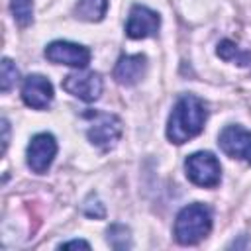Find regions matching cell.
<instances>
[{"label":"cell","mask_w":251,"mask_h":251,"mask_svg":"<svg viewBox=\"0 0 251 251\" xmlns=\"http://www.w3.org/2000/svg\"><path fill=\"white\" fill-rule=\"evenodd\" d=\"M206 106L204 102L194 94H182L169 116L167 122V137L171 143H186L192 137H196L206 124Z\"/></svg>","instance_id":"cell-1"},{"label":"cell","mask_w":251,"mask_h":251,"mask_svg":"<svg viewBox=\"0 0 251 251\" xmlns=\"http://www.w3.org/2000/svg\"><path fill=\"white\" fill-rule=\"evenodd\" d=\"M210 229H212V210L202 202L184 206L175 220V239L180 245L200 243L204 237H208Z\"/></svg>","instance_id":"cell-2"},{"label":"cell","mask_w":251,"mask_h":251,"mask_svg":"<svg viewBox=\"0 0 251 251\" xmlns=\"http://www.w3.org/2000/svg\"><path fill=\"white\" fill-rule=\"evenodd\" d=\"M84 118L90 120V126L86 129V135H88V141L92 145H96L98 149L102 151H108L112 149L118 139L122 137V120L114 114H108V112H96V110H88L84 112Z\"/></svg>","instance_id":"cell-3"},{"label":"cell","mask_w":251,"mask_h":251,"mask_svg":"<svg viewBox=\"0 0 251 251\" xmlns=\"http://www.w3.org/2000/svg\"><path fill=\"white\" fill-rule=\"evenodd\" d=\"M184 171L188 180L202 188H214L220 184V178H222L220 161L210 151H196L190 157H186Z\"/></svg>","instance_id":"cell-4"},{"label":"cell","mask_w":251,"mask_h":251,"mask_svg":"<svg viewBox=\"0 0 251 251\" xmlns=\"http://www.w3.org/2000/svg\"><path fill=\"white\" fill-rule=\"evenodd\" d=\"M218 145L227 157L251 163V131L243 126H226L218 135Z\"/></svg>","instance_id":"cell-5"},{"label":"cell","mask_w":251,"mask_h":251,"mask_svg":"<svg viewBox=\"0 0 251 251\" xmlns=\"http://www.w3.org/2000/svg\"><path fill=\"white\" fill-rule=\"evenodd\" d=\"M63 88L73 94L75 98H80L84 102H94L100 98L104 82L102 76L94 71H80V73H71L63 78Z\"/></svg>","instance_id":"cell-6"},{"label":"cell","mask_w":251,"mask_h":251,"mask_svg":"<svg viewBox=\"0 0 251 251\" xmlns=\"http://www.w3.org/2000/svg\"><path fill=\"white\" fill-rule=\"evenodd\" d=\"M45 59L55 65H69L84 69L90 63V51L73 41H53L45 47Z\"/></svg>","instance_id":"cell-7"},{"label":"cell","mask_w":251,"mask_h":251,"mask_svg":"<svg viewBox=\"0 0 251 251\" xmlns=\"http://www.w3.org/2000/svg\"><path fill=\"white\" fill-rule=\"evenodd\" d=\"M57 155V141L51 133H37L31 137L29 145H27V151H25V157H27V167L41 175L45 173L53 159Z\"/></svg>","instance_id":"cell-8"},{"label":"cell","mask_w":251,"mask_h":251,"mask_svg":"<svg viewBox=\"0 0 251 251\" xmlns=\"http://www.w3.org/2000/svg\"><path fill=\"white\" fill-rule=\"evenodd\" d=\"M161 25V18L157 12L149 10L147 6L135 4L129 10L127 24H126V35L131 39H145L157 35Z\"/></svg>","instance_id":"cell-9"},{"label":"cell","mask_w":251,"mask_h":251,"mask_svg":"<svg viewBox=\"0 0 251 251\" xmlns=\"http://www.w3.org/2000/svg\"><path fill=\"white\" fill-rule=\"evenodd\" d=\"M22 100L33 110H45L53 102V84L43 75H29L22 84Z\"/></svg>","instance_id":"cell-10"},{"label":"cell","mask_w":251,"mask_h":251,"mask_svg":"<svg viewBox=\"0 0 251 251\" xmlns=\"http://www.w3.org/2000/svg\"><path fill=\"white\" fill-rule=\"evenodd\" d=\"M147 73V57L137 55H122L114 67V78L122 86H133L137 84Z\"/></svg>","instance_id":"cell-11"},{"label":"cell","mask_w":251,"mask_h":251,"mask_svg":"<svg viewBox=\"0 0 251 251\" xmlns=\"http://www.w3.org/2000/svg\"><path fill=\"white\" fill-rule=\"evenodd\" d=\"M108 0H78L75 6V14L84 22H100L106 16Z\"/></svg>","instance_id":"cell-12"},{"label":"cell","mask_w":251,"mask_h":251,"mask_svg":"<svg viewBox=\"0 0 251 251\" xmlns=\"http://www.w3.org/2000/svg\"><path fill=\"white\" fill-rule=\"evenodd\" d=\"M218 57H222V59L227 61V63H235V65H239V67L251 69V51L239 49V47H237L233 41H229V39L220 41V45H218Z\"/></svg>","instance_id":"cell-13"},{"label":"cell","mask_w":251,"mask_h":251,"mask_svg":"<svg viewBox=\"0 0 251 251\" xmlns=\"http://www.w3.org/2000/svg\"><path fill=\"white\" fill-rule=\"evenodd\" d=\"M10 8L18 25L25 27L33 22V0H12Z\"/></svg>","instance_id":"cell-14"},{"label":"cell","mask_w":251,"mask_h":251,"mask_svg":"<svg viewBox=\"0 0 251 251\" xmlns=\"http://www.w3.org/2000/svg\"><path fill=\"white\" fill-rule=\"evenodd\" d=\"M108 243L114 247V249H127L131 247V235H129V229L122 224H114L110 229H108Z\"/></svg>","instance_id":"cell-15"},{"label":"cell","mask_w":251,"mask_h":251,"mask_svg":"<svg viewBox=\"0 0 251 251\" xmlns=\"http://www.w3.org/2000/svg\"><path fill=\"white\" fill-rule=\"evenodd\" d=\"M18 80V69L10 59H2V92H8Z\"/></svg>","instance_id":"cell-16"},{"label":"cell","mask_w":251,"mask_h":251,"mask_svg":"<svg viewBox=\"0 0 251 251\" xmlns=\"http://www.w3.org/2000/svg\"><path fill=\"white\" fill-rule=\"evenodd\" d=\"M82 212H84L88 218H104V214H106L104 204H102L94 194H90V196L84 200V204H82Z\"/></svg>","instance_id":"cell-17"},{"label":"cell","mask_w":251,"mask_h":251,"mask_svg":"<svg viewBox=\"0 0 251 251\" xmlns=\"http://www.w3.org/2000/svg\"><path fill=\"white\" fill-rule=\"evenodd\" d=\"M8 139H10V126H8V120L2 118V153H6Z\"/></svg>","instance_id":"cell-18"},{"label":"cell","mask_w":251,"mask_h":251,"mask_svg":"<svg viewBox=\"0 0 251 251\" xmlns=\"http://www.w3.org/2000/svg\"><path fill=\"white\" fill-rule=\"evenodd\" d=\"M61 249H71V247H82V249H90V245L82 239H75V241H67V243H61L59 245Z\"/></svg>","instance_id":"cell-19"}]
</instances>
